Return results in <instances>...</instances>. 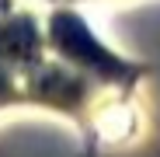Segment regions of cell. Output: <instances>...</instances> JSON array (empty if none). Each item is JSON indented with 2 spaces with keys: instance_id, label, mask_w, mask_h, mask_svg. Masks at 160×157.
I'll return each instance as SVG.
<instances>
[{
  "instance_id": "obj_1",
  "label": "cell",
  "mask_w": 160,
  "mask_h": 157,
  "mask_svg": "<svg viewBox=\"0 0 160 157\" xmlns=\"http://www.w3.org/2000/svg\"><path fill=\"white\" fill-rule=\"evenodd\" d=\"M52 32H56V42L70 52V56H77V60H87V63H94V66H101V70H118L115 66V60L104 52L98 42H94V35L80 24L73 14H59L56 21H52Z\"/></svg>"
}]
</instances>
